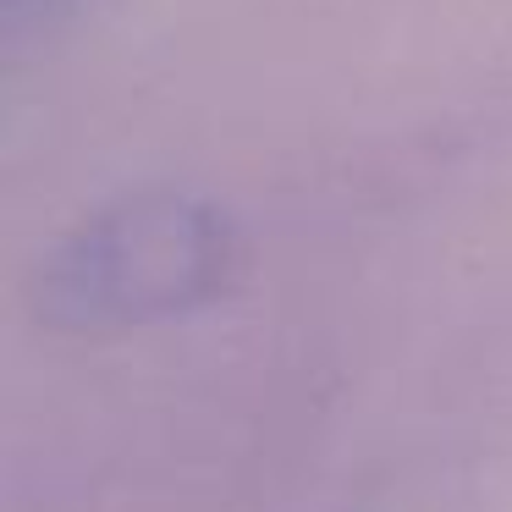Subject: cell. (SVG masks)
Listing matches in <instances>:
<instances>
[{
    "label": "cell",
    "mask_w": 512,
    "mask_h": 512,
    "mask_svg": "<svg viewBox=\"0 0 512 512\" xmlns=\"http://www.w3.org/2000/svg\"><path fill=\"white\" fill-rule=\"evenodd\" d=\"M94 0H0V28L12 45H28L39 34H56V28L78 23Z\"/></svg>",
    "instance_id": "7a4b0ae2"
},
{
    "label": "cell",
    "mask_w": 512,
    "mask_h": 512,
    "mask_svg": "<svg viewBox=\"0 0 512 512\" xmlns=\"http://www.w3.org/2000/svg\"><path fill=\"white\" fill-rule=\"evenodd\" d=\"M243 232L204 193L144 188L72 221L34 265V314L67 336H122L215 303Z\"/></svg>",
    "instance_id": "6da1fadb"
}]
</instances>
